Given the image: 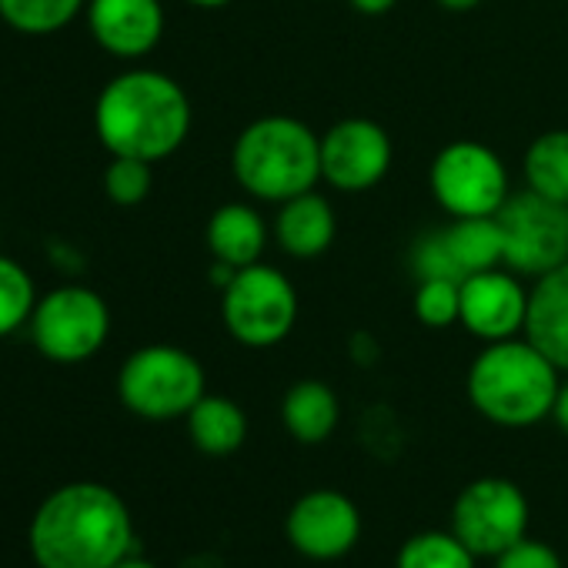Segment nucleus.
<instances>
[{"label":"nucleus","instance_id":"obj_17","mask_svg":"<svg viewBox=\"0 0 568 568\" xmlns=\"http://www.w3.org/2000/svg\"><path fill=\"white\" fill-rule=\"evenodd\" d=\"M274 237H277L281 251L292 254V257H318V254H325L332 247V241H335V211H332V204L315 191L288 197L281 204L277 217H274Z\"/></svg>","mask_w":568,"mask_h":568},{"label":"nucleus","instance_id":"obj_13","mask_svg":"<svg viewBox=\"0 0 568 568\" xmlns=\"http://www.w3.org/2000/svg\"><path fill=\"white\" fill-rule=\"evenodd\" d=\"M284 531H288V541L305 558L335 561L355 548L362 535V515L348 495L335 488H318V491L302 495L292 505Z\"/></svg>","mask_w":568,"mask_h":568},{"label":"nucleus","instance_id":"obj_5","mask_svg":"<svg viewBox=\"0 0 568 568\" xmlns=\"http://www.w3.org/2000/svg\"><path fill=\"white\" fill-rule=\"evenodd\" d=\"M221 318L234 342L271 348L292 335L298 322V292L277 267L247 264L221 288Z\"/></svg>","mask_w":568,"mask_h":568},{"label":"nucleus","instance_id":"obj_1","mask_svg":"<svg viewBox=\"0 0 568 568\" xmlns=\"http://www.w3.org/2000/svg\"><path fill=\"white\" fill-rule=\"evenodd\" d=\"M28 538L41 568H114L134 555L131 511L98 481H74L48 495Z\"/></svg>","mask_w":568,"mask_h":568},{"label":"nucleus","instance_id":"obj_30","mask_svg":"<svg viewBox=\"0 0 568 568\" xmlns=\"http://www.w3.org/2000/svg\"><path fill=\"white\" fill-rule=\"evenodd\" d=\"M438 4L445 8V11H475L478 4H481V0H438Z\"/></svg>","mask_w":568,"mask_h":568},{"label":"nucleus","instance_id":"obj_19","mask_svg":"<svg viewBox=\"0 0 568 568\" xmlns=\"http://www.w3.org/2000/svg\"><path fill=\"white\" fill-rule=\"evenodd\" d=\"M338 418H342L338 398L325 382H298L281 402V422L288 428V435L302 445H318L332 438V432L338 428Z\"/></svg>","mask_w":568,"mask_h":568},{"label":"nucleus","instance_id":"obj_6","mask_svg":"<svg viewBox=\"0 0 568 568\" xmlns=\"http://www.w3.org/2000/svg\"><path fill=\"white\" fill-rule=\"evenodd\" d=\"M118 395L128 412L151 422H168L187 415L204 398V368L184 348L148 345L124 362Z\"/></svg>","mask_w":568,"mask_h":568},{"label":"nucleus","instance_id":"obj_28","mask_svg":"<svg viewBox=\"0 0 568 568\" xmlns=\"http://www.w3.org/2000/svg\"><path fill=\"white\" fill-rule=\"evenodd\" d=\"M348 4L358 11V14H368V18H382V14H388L398 0H348Z\"/></svg>","mask_w":568,"mask_h":568},{"label":"nucleus","instance_id":"obj_25","mask_svg":"<svg viewBox=\"0 0 568 568\" xmlns=\"http://www.w3.org/2000/svg\"><path fill=\"white\" fill-rule=\"evenodd\" d=\"M462 315V281L425 277L415 292V318L425 328H452Z\"/></svg>","mask_w":568,"mask_h":568},{"label":"nucleus","instance_id":"obj_24","mask_svg":"<svg viewBox=\"0 0 568 568\" xmlns=\"http://www.w3.org/2000/svg\"><path fill=\"white\" fill-rule=\"evenodd\" d=\"M38 308L34 277L24 264L0 254V338L14 335L21 325H31V315Z\"/></svg>","mask_w":568,"mask_h":568},{"label":"nucleus","instance_id":"obj_15","mask_svg":"<svg viewBox=\"0 0 568 568\" xmlns=\"http://www.w3.org/2000/svg\"><path fill=\"white\" fill-rule=\"evenodd\" d=\"M91 38L114 58H144L161 44V0H88Z\"/></svg>","mask_w":568,"mask_h":568},{"label":"nucleus","instance_id":"obj_11","mask_svg":"<svg viewBox=\"0 0 568 568\" xmlns=\"http://www.w3.org/2000/svg\"><path fill=\"white\" fill-rule=\"evenodd\" d=\"M491 267H505V234L498 214L455 217L448 227L418 237L412 247V271L418 281L425 277L465 281Z\"/></svg>","mask_w":568,"mask_h":568},{"label":"nucleus","instance_id":"obj_22","mask_svg":"<svg viewBox=\"0 0 568 568\" xmlns=\"http://www.w3.org/2000/svg\"><path fill=\"white\" fill-rule=\"evenodd\" d=\"M81 11H88V0H0V18H4V24L28 38L58 34Z\"/></svg>","mask_w":568,"mask_h":568},{"label":"nucleus","instance_id":"obj_23","mask_svg":"<svg viewBox=\"0 0 568 568\" xmlns=\"http://www.w3.org/2000/svg\"><path fill=\"white\" fill-rule=\"evenodd\" d=\"M395 568H475V551L455 531H422L402 545Z\"/></svg>","mask_w":568,"mask_h":568},{"label":"nucleus","instance_id":"obj_21","mask_svg":"<svg viewBox=\"0 0 568 568\" xmlns=\"http://www.w3.org/2000/svg\"><path fill=\"white\" fill-rule=\"evenodd\" d=\"M525 181L541 197L568 204V131H545L528 144Z\"/></svg>","mask_w":568,"mask_h":568},{"label":"nucleus","instance_id":"obj_10","mask_svg":"<svg viewBox=\"0 0 568 568\" xmlns=\"http://www.w3.org/2000/svg\"><path fill=\"white\" fill-rule=\"evenodd\" d=\"M525 528L528 498L508 478L471 481L452 508V531L475 551V558H498L525 538Z\"/></svg>","mask_w":568,"mask_h":568},{"label":"nucleus","instance_id":"obj_20","mask_svg":"<svg viewBox=\"0 0 568 568\" xmlns=\"http://www.w3.org/2000/svg\"><path fill=\"white\" fill-rule=\"evenodd\" d=\"M187 435L197 445V452L224 458L234 455L244 438H247V418L244 412L221 395H204L191 412H187Z\"/></svg>","mask_w":568,"mask_h":568},{"label":"nucleus","instance_id":"obj_3","mask_svg":"<svg viewBox=\"0 0 568 568\" xmlns=\"http://www.w3.org/2000/svg\"><path fill=\"white\" fill-rule=\"evenodd\" d=\"M558 388V368L528 338L491 342L468 368L475 412L501 428H528L548 418Z\"/></svg>","mask_w":568,"mask_h":568},{"label":"nucleus","instance_id":"obj_8","mask_svg":"<svg viewBox=\"0 0 568 568\" xmlns=\"http://www.w3.org/2000/svg\"><path fill=\"white\" fill-rule=\"evenodd\" d=\"M435 201L452 217H491L511 197L501 158L478 141L445 144L428 171Z\"/></svg>","mask_w":568,"mask_h":568},{"label":"nucleus","instance_id":"obj_32","mask_svg":"<svg viewBox=\"0 0 568 568\" xmlns=\"http://www.w3.org/2000/svg\"><path fill=\"white\" fill-rule=\"evenodd\" d=\"M114 568H158V565H151V561L138 558V555H128V558H124V561H118Z\"/></svg>","mask_w":568,"mask_h":568},{"label":"nucleus","instance_id":"obj_31","mask_svg":"<svg viewBox=\"0 0 568 568\" xmlns=\"http://www.w3.org/2000/svg\"><path fill=\"white\" fill-rule=\"evenodd\" d=\"M187 4L201 8V11H217V8H227L231 0H187Z\"/></svg>","mask_w":568,"mask_h":568},{"label":"nucleus","instance_id":"obj_16","mask_svg":"<svg viewBox=\"0 0 568 568\" xmlns=\"http://www.w3.org/2000/svg\"><path fill=\"white\" fill-rule=\"evenodd\" d=\"M525 338L558 372H568V261L541 274L528 292Z\"/></svg>","mask_w":568,"mask_h":568},{"label":"nucleus","instance_id":"obj_4","mask_svg":"<svg viewBox=\"0 0 568 568\" xmlns=\"http://www.w3.org/2000/svg\"><path fill=\"white\" fill-rule=\"evenodd\" d=\"M231 171L251 197L284 204L322 181V138L298 118H257L237 134Z\"/></svg>","mask_w":568,"mask_h":568},{"label":"nucleus","instance_id":"obj_9","mask_svg":"<svg viewBox=\"0 0 568 568\" xmlns=\"http://www.w3.org/2000/svg\"><path fill=\"white\" fill-rule=\"evenodd\" d=\"M498 224L508 271L541 277L568 261V204L525 187L501 204Z\"/></svg>","mask_w":568,"mask_h":568},{"label":"nucleus","instance_id":"obj_12","mask_svg":"<svg viewBox=\"0 0 568 568\" xmlns=\"http://www.w3.org/2000/svg\"><path fill=\"white\" fill-rule=\"evenodd\" d=\"M392 168V138L368 118H348L322 138V178L345 194L375 187Z\"/></svg>","mask_w":568,"mask_h":568},{"label":"nucleus","instance_id":"obj_2","mask_svg":"<svg viewBox=\"0 0 568 568\" xmlns=\"http://www.w3.org/2000/svg\"><path fill=\"white\" fill-rule=\"evenodd\" d=\"M94 128L111 158L164 161L191 131V101L184 88L148 68H134L104 84L94 104Z\"/></svg>","mask_w":568,"mask_h":568},{"label":"nucleus","instance_id":"obj_7","mask_svg":"<svg viewBox=\"0 0 568 568\" xmlns=\"http://www.w3.org/2000/svg\"><path fill=\"white\" fill-rule=\"evenodd\" d=\"M111 335V312L104 298L84 284H64L48 292L31 315V338L38 352L61 365L94 358Z\"/></svg>","mask_w":568,"mask_h":568},{"label":"nucleus","instance_id":"obj_29","mask_svg":"<svg viewBox=\"0 0 568 568\" xmlns=\"http://www.w3.org/2000/svg\"><path fill=\"white\" fill-rule=\"evenodd\" d=\"M551 418H555V422H558V428L568 435V385H561V388H558V398H555Z\"/></svg>","mask_w":568,"mask_h":568},{"label":"nucleus","instance_id":"obj_18","mask_svg":"<svg viewBox=\"0 0 568 568\" xmlns=\"http://www.w3.org/2000/svg\"><path fill=\"white\" fill-rule=\"evenodd\" d=\"M207 251L217 264L227 267H247L257 264L264 244H267V224L261 214L247 204H221L207 221Z\"/></svg>","mask_w":568,"mask_h":568},{"label":"nucleus","instance_id":"obj_26","mask_svg":"<svg viewBox=\"0 0 568 568\" xmlns=\"http://www.w3.org/2000/svg\"><path fill=\"white\" fill-rule=\"evenodd\" d=\"M154 187V174H151V161L141 158H111L108 171H104V191L114 204L121 207H134L141 204Z\"/></svg>","mask_w":568,"mask_h":568},{"label":"nucleus","instance_id":"obj_27","mask_svg":"<svg viewBox=\"0 0 568 568\" xmlns=\"http://www.w3.org/2000/svg\"><path fill=\"white\" fill-rule=\"evenodd\" d=\"M495 568H561V558L551 545L521 538L495 558Z\"/></svg>","mask_w":568,"mask_h":568},{"label":"nucleus","instance_id":"obj_14","mask_svg":"<svg viewBox=\"0 0 568 568\" xmlns=\"http://www.w3.org/2000/svg\"><path fill=\"white\" fill-rule=\"evenodd\" d=\"M525 315H528V292L511 271L491 267L462 281L458 325H465L475 338L488 345L508 342L518 332H525Z\"/></svg>","mask_w":568,"mask_h":568}]
</instances>
